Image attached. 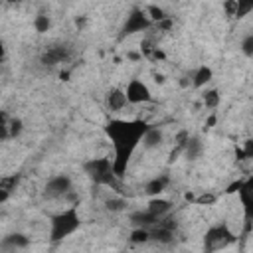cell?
<instances>
[{
    "mask_svg": "<svg viewBox=\"0 0 253 253\" xmlns=\"http://www.w3.org/2000/svg\"><path fill=\"white\" fill-rule=\"evenodd\" d=\"M162 142H164V132L158 126H148L146 134L142 136V146L146 150H154V148H160Z\"/></svg>",
    "mask_w": 253,
    "mask_h": 253,
    "instance_id": "obj_15",
    "label": "cell"
},
{
    "mask_svg": "<svg viewBox=\"0 0 253 253\" xmlns=\"http://www.w3.org/2000/svg\"><path fill=\"white\" fill-rule=\"evenodd\" d=\"M235 8H237V2L235 0H223V10H225V14L227 16H235Z\"/></svg>",
    "mask_w": 253,
    "mask_h": 253,
    "instance_id": "obj_31",
    "label": "cell"
},
{
    "mask_svg": "<svg viewBox=\"0 0 253 253\" xmlns=\"http://www.w3.org/2000/svg\"><path fill=\"white\" fill-rule=\"evenodd\" d=\"M126 206H128V202H126L123 196H111V198L105 200V210H107V211H113V213L126 210Z\"/></svg>",
    "mask_w": 253,
    "mask_h": 253,
    "instance_id": "obj_20",
    "label": "cell"
},
{
    "mask_svg": "<svg viewBox=\"0 0 253 253\" xmlns=\"http://www.w3.org/2000/svg\"><path fill=\"white\" fill-rule=\"evenodd\" d=\"M79 227H81L79 210H77V206H69V208L61 210L59 213L51 215V219H49V241L55 245V243L63 241L65 237L73 235Z\"/></svg>",
    "mask_w": 253,
    "mask_h": 253,
    "instance_id": "obj_3",
    "label": "cell"
},
{
    "mask_svg": "<svg viewBox=\"0 0 253 253\" xmlns=\"http://www.w3.org/2000/svg\"><path fill=\"white\" fill-rule=\"evenodd\" d=\"M8 130H10V117L6 111H2L0 115V136L2 140H8Z\"/></svg>",
    "mask_w": 253,
    "mask_h": 253,
    "instance_id": "obj_28",
    "label": "cell"
},
{
    "mask_svg": "<svg viewBox=\"0 0 253 253\" xmlns=\"http://www.w3.org/2000/svg\"><path fill=\"white\" fill-rule=\"evenodd\" d=\"M8 4H18V2H22V0H6Z\"/></svg>",
    "mask_w": 253,
    "mask_h": 253,
    "instance_id": "obj_38",
    "label": "cell"
},
{
    "mask_svg": "<svg viewBox=\"0 0 253 253\" xmlns=\"http://www.w3.org/2000/svg\"><path fill=\"white\" fill-rule=\"evenodd\" d=\"M146 59H150V61H162V59H166V53L160 49V47H152V51L146 55Z\"/></svg>",
    "mask_w": 253,
    "mask_h": 253,
    "instance_id": "obj_30",
    "label": "cell"
},
{
    "mask_svg": "<svg viewBox=\"0 0 253 253\" xmlns=\"http://www.w3.org/2000/svg\"><path fill=\"white\" fill-rule=\"evenodd\" d=\"M85 22H87V18H85V16H83V18H77V20H75L77 28H83V26H85Z\"/></svg>",
    "mask_w": 253,
    "mask_h": 253,
    "instance_id": "obj_35",
    "label": "cell"
},
{
    "mask_svg": "<svg viewBox=\"0 0 253 253\" xmlns=\"http://www.w3.org/2000/svg\"><path fill=\"white\" fill-rule=\"evenodd\" d=\"M202 101L208 109H217L219 107V101H221V95L217 89H208L204 95H202Z\"/></svg>",
    "mask_w": 253,
    "mask_h": 253,
    "instance_id": "obj_22",
    "label": "cell"
},
{
    "mask_svg": "<svg viewBox=\"0 0 253 253\" xmlns=\"http://www.w3.org/2000/svg\"><path fill=\"white\" fill-rule=\"evenodd\" d=\"M146 14H148V18L152 20V24H158V22H162L164 18H168V16H166V12H164L160 6H154V4L146 8Z\"/></svg>",
    "mask_w": 253,
    "mask_h": 253,
    "instance_id": "obj_25",
    "label": "cell"
},
{
    "mask_svg": "<svg viewBox=\"0 0 253 253\" xmlns=\"http://www.w3.org/2000/svg\"><path fill=\"white\" fill-rule=\"evenodd\" d=\"M211 79H213V71H211V67H210V65H200V67L192 73V85H194L196 89L206 87Z\"/></svg>",
    "mask_w": 253,
    "mask_h": 253,
    "instance_id": "obj_18",
    "label": "cell"
},
{
    "mask_svg": "<svg viewBox=\"0 0 253 253\" xmlns=\"http://www.w3.org/2000/svg\"><path fill=\"white\" fill-rule=\"evenodd\" d=\"M152 26V20L148 18L146 10H140V8H132L121 28V34H119V40H125L128 36H134L138 32H146L148 28Z\"/></svg>",
    "mask_w": 253,
    "mask_h": 253,
    "instance_id": "obj_5",
    "label": "cell"
},
{
    "mask_svg": "<svg viewBox=\"0 0 253 253\" xmlns=\"http://www.w3.org/2000/svg\"><path fill=\"white\" fill-rule=\"evenodd\" d=\"M34 28H36L38 34H45V32L51 28V20H49V16H45V14H38V16L34 18Z\"/></svg>",
    "mask_w": 253,
    "mask_h": 253,
    "instance_id": "obj_24",
    "label": "cell"
},
{
    "mask_svg": "<svg viewBox=\"0 0 253 253\" xmlns=\"http://www.w3.org/2000/svg\"><path fill=\"white\" fill-rule=\"evenodd\" d=\"M67 194H71V178L67 174H55L43 186V198L47 200L65 198Z\"/></svg>",
    "mask_w": 253,
    "mask_h": 253,
    "instance_id": "obj_8",
    "label": "cell"
},
{
    "mask_svg": "<svg viewBox=\"0 0 253 253\" xmlns=\"http://www.w3.org/2000/svg\"><path fill=\"white\" fill-rule=\"evenodd\" d=\"M204 152V142L200 140V136H190L186 146H184V156L188 160H198Z\"/></svg>",
    "mask_w": 253,
    "mask_h": 253,
    "instance_id": "obj_19",
    "label": "cell"
},
{
    "mask_svg": "<svg viewBox=\"0 0 253 253\" xmlns=\"http://www.w3.org/2000/svg\"><path fill=\"white\" fill-rule=\"evenodd\" d=\"M176 219L168 215L160 217L152 227H150V241H156V243H172L174 241V235H176Z\"/></svg>",
    "mask_w": 253,
    "mask_h": 253,
    "instance_id": "obj_7",
    "label": "cell"
},
{
    "mask_svg": "<svg viewBox=\"0 0 253 253\" xmlns=\"http://www.w3.org/2000/svg\"><path fill=\"white\" fill-rule=\"evenodd\" d=\"M105 103H107V109L113 111V113H119L126 107L128 99H126V91L121 89V87H113L107 91V97H105Z\"/></svg>",
    "mask_w": 253,
    "mask_h": 253,
    "instance_id": "obj_11",
    "label": "cell"
},
{
    "mask_svg": "<svg viewBox=\"0 0 253 253\" xmlns=\"http://www.w3.org/2000/svg\"><path fill=\"white\" fill-rule=\"evenodd\" d=\"M20 180H22V174H6V176L0 178V204L8 202L10 194L18 188Z\"/></svg>",
    "mask_w": 253,
    "mask_h": 253,
    "instance_id": "obj_12",
    "label": "cell"
},
{
    "mask_svg": "<svg viewBox=\"0 0 253 253\" xmlns=\"http://www.w3.org/2000/svg\"><path fill=\"white\" fill-rule=\"evenodd\" d=\"M83 172L95 186H107L115 192L121 190V178L115 172L113 158H109V156L89 158L87 162H83Z\"/></svg>",
    "mask_w": 253,
    "mask_h": 253,
    "instance_id": "obj_2",
    "label": "cell"
},
{
    "mask_svg": "<svg viewBox=\"0 0 253 253\" xmlns=\"http://www.w3.org/2000/svg\"><path fill=\"white\" fill-rule=\"evenodd\" d=\"M125 91H126L128 103H132V105H140V103H150L152 101V93H150L148 85L142 83L140 79H130L126 83Z\"/></svg>",
    "mask_w": 253,
    "mask_h": 253,
    "instance_id": "obj_10",
    "label": "cell"
},
{
    "mask_svg": "<svg viewBox=\"0 0 253 253\" xmlns=\"http://www.w3.org/2000/svg\"><path fill=\"white\" fill-rule=\"evenodd\" d=\"M239 184H241V180H239V182H233V184H231V186H229L225 192H227V194H235V192L239 190Z\"/></svg>",
    "mask_w": 253,
    "mask_h": 253,
    "instance_id": "obj_34",
    "label": "cell"
},
{
    "mask_svg": "<svg viewBox=\"0 0 253 253\" xmlns=\"http://www.w3.org/2000/svg\"><path fill=\"white\" fill-rule=\"evenodd\" d=\"M239 156L241 158H253V138H247L243 142V148L239 150Z\"/></svg>",
    "mask_w": 253,
    "mask_h": 253,
    "instance_id": "obj_29",
    "label": "cell"
},
{
    "mask_svg": "<svg viewBox=\"0 0 253 253\" xmlns=\"http://www.w3.org/2000/svg\"><path fill=\"white\" fill-rule=\"evenodd\" d=\"M194 202H196V204H213V202H215V196H211V194H204V196L196 198Z\"/></svg>",
    "mask_w": 253,
    "mask_h": 253,
    "instance_id": "obj_32",
    "label": "cell"
},
{
    "mask_svg": "<svg viewBox=\"0 0 253 253\" xmlns=\"http://www.w3.org/2000/svg\"><path fill=\"white\" fill-rule=\"evenodd\" d=\"M213 123H215V117L211 115V117L208 119V123H206V128H210V126H213Z\"/></svg>",
    "mask_w": 253,
    "mask_h": 253,
    "instance_id": "obj_37",
    "label": "cell"
},
{
    "mask_svg": "<svg viewBox=\"0 0 253 253\" xmlns=\"http://www.w3.org/2000/svg\"><path fill=\"white\" fill-rule=\"evenodd\" d=\"M241 208H243V231L249 233L253 225V174L245 180H241L239 190H237Z\"/></svg>",
    "mask_w": 253,
    "mask_h": 253,
    "instance_id": "obj_6",
    "label": "cell"
},
{
    "mask_svg": "<svg viewBox=\"0 0 253 253\" xmlns=\"http://www.w3.org/2000/svg\"><path fill=\"white\" fill-rule=\"evenodd\" d=\"M30 247V237L24 233H10L0 241V249L4 251H16V249H28Z\"/></svg>",
    "mask_w": 253,
    "mask_h": 253,
    "instance_id": "obj_13",
    "label": "cell"
},
{
    "mask_svg": "<svg viewBox=\"0 0 253 253\" xmlns=\"http://www.w3.org/2000/svg\"><path fill=\"white\" fill-rule=\"evenodd\" d=\"M168 184H170V178H168L166 174H160V176H154L152 180H148V182L144 184V192H146L148 196H160V194L166 190Z\"/></svg>",
    "mask_w": 253,
    "mask_h": 253,
    "instance_id": "obj_16",
    "label": "cell"
},
{
    "mask_svg": "<svg viewBox=\"0 0 253 253\" xmlns=\"http://www.w3.org/2000/svg\"><path fill=\"white\" fill-rule=\"evenodd\" d=\"M146 210H150V211H152L154 215H158V217H164V215H168V213L172 211V202H170V200H164V198H160V196H152V200L148 202Z\"/></svg>",
    "mask_w": 253,
    "mask_h": 253,
    "instance_id": "obj_17",
    "label": "cell"
},
{
    "mask_svg": "<svg viewBox=\"0 0 253 253\" xmlns=\"http://www.w3.org/2000/svg\"><path fill=\"white\" fill-rule=\"evenodd\" d=\"M148 126L150 125L140 119H111L105 123L103 130L113 144V164L119 178L126 174L128 162L136 152L138 144H142V136L146 134Z\"/></svg>",
    "mask_w": 253,
    "mask_h": 253,
    "instance_id": "obj_1",
    "label": "cell"
},
{
    "mask_svg": "<svg viewBox=\"0 0 253 253\" xmlns=\"http://www.w3.org/2000/svg\"><path fill=\"white\" fill-rule=\"evenodd\" d=\"M126 57H128V59H134V61H136V59H140V57H142V53H134V51H130V53H128Z\"/></svg>",
    "mask_w": 253,
    "mask_h": 253,
    "instance_id": "obj_36",
    "label": "cell"
},
{
    "mask_svg": "<svg viewBox=\"0 0 253 253\" xmlns=\"http://www.w3.org/2000/svg\"><path fill=\"white\" fill-rule=\"evenodd\" d=\"M69 55H71L69 45H65V43H53V45H49V47L42 53L40 61H42V65H45V67H53V65H57V63L67 61Z\"/></svg>",
    "mask_w": 253,
    "mask_h": 253,
    "instance_id": "obj_9",
    "label": "cell"
},
{
    "mask_svg": "<svg viewBox=\"0 0 253 253\" xmlns=\"http://www.w3.org/2000/svg\"><path fill=\"white\" fill-rule=\"evenodd\" d=\"M130 243H134V245H144V243H148L150 241V229L148 227H134L132 231H130Z\"/></svg>",
    "mask_w": 253,
    "mask_h": 253,
    "instance_id": "obj_21",
    "label": "cell"
},
{
    "mask_svg": "<svg viewBox=\"0 0 253 253\" xmlns=\"http://www.w3.org/2000/svg\"><path fill=\"white\" fill-rule=\"evenodd\" d=\"M239 47H241V53H243L245 57H253V34H247V36L241 40Z\"/></svg>",
    "mask_w": 253,
    "mask_h": 253,
    "instance_id": "obj_27",
    "label": "cell"
},
{
    "mask_svg": "<svg viewBox=\"0 0 253 253\" xmlns=\"http://www.w3.org/2000/svg\"><path fill=\"white\" fill-rule=\"evenodd\" d=\"M235 241H237V237H235V233L231 231V227L227 223H215V225H211V227L206 229L202 247L208 253H215V251L227 249Z\"/></svg>",
    "mask_w": 253,
    "mask_h": 253,
    "instance_id": "obj_4",
    "label": "cell"
},
{
    "mask_svg": "<svg viewBox=\"0 0 253 253\" xmlns=\"http://www.w3.org/2000/svg\"><path fill=\"white\" fill-rule=\"evenodd\" d=\"M172 24H174V22H172L170 18H164V20H162V22H158L156 26H158V30H170V28H172Z\"/></svg>",
    "mask_w": 253,
    "mask_h": 253,
    "instance_id": "obj_33",
    "label": "cell"
},
{
    "mask_svg": "<svg viewBox=\"0 0 253 253\" xmlns=\"http://www.w3.org/2000/svg\"><path fill=\"white\" fill-rule=\"evenodd\" d=\"M128 219H130V223L134 225V227H152L160 217L158 215H154L150 210H138V211H132L130 215H128Z\"/></svg>",
    "mask_w": 253,
    "mask_h": 253,
    "instance_id": "obj_14",
    "label": "cell"
},
{
    "mask_svg": "<svg viewBox=\"0 0 253 253\" xmlns=\"http://www.w3.org/2000/svg\"><path fill=\"white\" fill-rule=\"evenodd\" d=\"M237 2V8H235V16L237 20H243L249 12H253V0H235Z\"/></svg>",
    "mask_w": 253,
    "mask_h": 253,
    "instance_id": "obj_23",
    "label": "cell"
},
{
    "mask_svg": "<svg viewBox=\"0 0 253 253\" xmlns=\"http://www.w3.org/2000/svg\"><path fill=\"white\" fill-rule=\"evenodd\" d=\"M22 130H24V123H22V119H10V130H8V138H16V136H20L22 134Z\"/></svg>",
    "mask_w": 253,
    "mask_h": 253,
    "instance_id": "obj_26",
    "label": "cell"
}]
</instances>
